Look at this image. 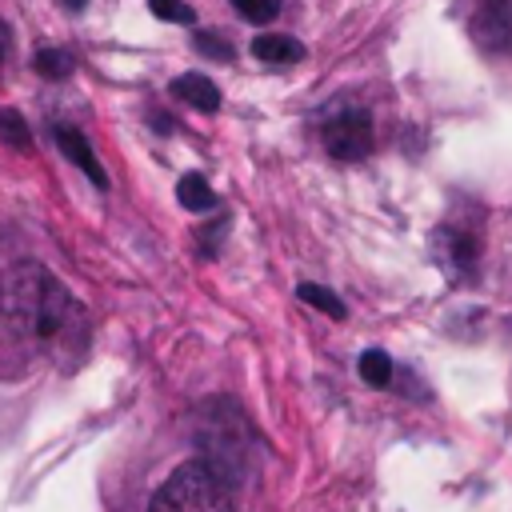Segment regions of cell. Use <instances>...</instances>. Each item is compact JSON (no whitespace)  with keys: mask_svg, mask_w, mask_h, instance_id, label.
<instances>
[{"mask_svg":"<svg viewBox=\"0 0 512 512\" xmlns=\"http://www.w3.org/2000/svg\"><path fill=\"white\" fill-rule=\"evenodd\" d=\"M0 304H4V316L12 324L32 328L44 340L56 336L76 312V300L68 296V288L52 272H44L40 264H20L8 276V284L0 292Z\"/></svg>","mask_w":512,"mask_h":512,"instance_id":"obj_1","label":"cell"},{"mask_svg":"<svg viewBox=\"0 0 512 512\" xmlns=\"http://www.w3.org/2000/svg\"><path fill=\"white\" fill-rule=\"evenodd\" d=\"M148 512H236V488L196 456L152 492Z\"/></svg>","mask_w":512,"mask_h":512,"instance_id":"obj_2","label":"cell"},{"mask_svg":"<svg viewBox=\"0 0 512 512\" xmlns=\"http://www.w3.org/2000/svg\"><path fill=\"white\" fill-rule=\"evenodd\" d=\"M324 148H328L332 160H348V164L368 156L372 152V120H368V112L348 108L336 120H328L324 124Z\"/></svg>","mask_w":512,"mask_h":512,"instance_id":"obj_3","label":"cell"},{"mask_svg":"<svg viewBox=\"0 0 512 512\" xmlns=\"http://www.w3.org/2000/svg\"><path fill=\"white\" fill-rule=\"evenodd\" d=\"M468 32L488 52L512 48V4L508 0H472L468 8Z\"/></svg>","mask_w":512,"mask_h":512,"instance_id":"obj_4","label":"cell"},{"mask_svg":"<svg viewBox=\"0 0 512 512\" xmlns=\"http://www.w3.org/2000/svg\"><path fill=\"white\" fill-rule=\"evenodd\" d=\"M56 148H60L64 160H72L96 188H108V172H104V164L96 160V152H92V144H88V136H84L80 128H56Z\"/></svg>","mask_w":512,"mask_h":512,"instance_id":"obj_5","label":"cell"},{"mask_svg":"<svg viewBox=\"0 0 512 512\" xmlns=\"http://www.w3.org/2000/svg\"><path fill=\"white\" fill-rule=\"evenodd\" d=\"M168 92H172L176 100H184L188 108H196V112H216V108H220V88H216L208 76H200V72L176 76V80L168 84Z\"/></svg>","mask_w":512,"mask_h":512,"instance_id":"obj_6","label":"cell"},{"mask_svg":"<svg viewBox=\"0 0 512 512\" xmlns=\"http://www.w3.org/2000/svg\"><path fill=\"white\" fill-rule=\"evenodd\" d=\"M252 56L264 64H296L304 60V44L296 36H280V32H260L252 40Z\"/></svg>","mask_w":512,"mask_h":512,"instance_id":"obj_7","label":"cell"},{"mask_svg":"<svg viewBox=\"0 0 512 512\" xmlns=\"http://www.w3.org/2000/svg\"><path fill=\"white\" fill-rule=\"evenodd\" d=\"M176 200H180L188 212H208V208L216 204V192L208 188V180H204L200 172H184V176L176 180Z\"/></svg>","mask_w":512,"mask_h":512,"instance_id":"obj_8","label":"cell"},{"mask_svg":"<svg viewBox=\"0 0 512 512\" xmlns=\"http://www.w3.org/2000/svg\"><path fill=\"white\" fill-rule=\"evenodd\" d=\"M356 372H360V380H364L368 388H388V384H392V372H396V364H392V356H388V352H380V348H368V352H360V360H356Z\"/></svg>","mask_w":512,"mask_h":512,"instance_id":"obj_9","label":"cell"},{"mask_svg":"<svg viewBox=\"0 0 512 512\" xmlns=\"http://www.w3.org/2000/svg\"><path fill=\"white\" fill-rule=\"evenodd\" d=\"M296 296L304 300V304H312V308H320L324 316H336V320H344L348 316V308H344V300L332 292V288H324V284H312V280H300L296 284Z\"/></svg>","mask_w":512,"mask_h":512,"instance_id":"obj_10","label":"cell"},{"mask_svg":"<svg viewBox=\"0 0 512 512\" xmlns=\"http://www.w3.org/2000/svg\"><path fill=\"white\" fill-rule=\"evenodd\" d=\"M32 64H36V72L48 76V80H64V76H72V56H68L64 48H40V52L32 56Z\"/></svg>","mask_w":512,"mask_h":512,"instance_id":"obj_11","label":"cell"},{"mask_svg":"<svg viewBox=\"0 0 512 512\" xmlns=\"http://www.w3.org/2000/svg\"><path fill=\"white\" fill-rule=\"evenodd\" d=\"M0 140L12 148H32V132L16 108H0Z\"/></svg>","mask_w":512,"mask_h":512,"instance_id":"obj_12","label":"cell"},{"mask_svg":"<svg viewBox=\"0 0 512 512\" xmlns=\"http://www.w3.org/2000/svg\"><path fill=\"white\" fill-rule=\"evenodd\" d=\"M192 48H196L200 56H208V60H220V64H228V60L236 56V48H232L220 32H196V36H192Z\"/></svg>","mask_w":512,"mask_h":512,"instance_id":"obj_13","label":"cell"},{"mask_svg":"<svg viewBox=\"0 0 512 512\" xmlns=\"http://www.w3.org/2000/svg\"><path fill=\"white\" fill-rule=\"evenodd\" d=\"M232 8L248 20V24H268L280 16V0H232Z\"/></svg>","mask_w":512,"mask_h":512,"instance_id":"obj_14","label":"cell"},{"mask_svg":"<svg viewBox=\"0 0 512 512\" xmlns=\"http://www.w3.org/2000/svg\"><path fill=\"white\" fill-rule=\"evenodd\" d=\"M152 16L168 20V24H196V12L184 4V0H148Z\"/></svg>","mask_w":512,"mask_h":512,"instance_id":"obj_15","label":"cell"},{"mask_svg":"<svg viewBox=\"0 0 512 512\" xmlns=\"http://www.w3.org/2000/svg\"><path fill=\"white\" fill-rule=\"evenodd\" d=\"M60 4H64V8H68V12H80V8H84V4H88V0H60Z\"/></svg>","mask_w":512,"mask_h":512,"instance_id":"obj_16","label":"cell"},{"mask_svg":"<svg viewBox=\"0 0 512 512\" xmlns=\"http://www.w3.org/2000/svg\"><path fill=\"white\" fill-rule=\"evenodd\" d=\"M8 52V28H4V20H0V56Z\"/></svg>","mask_w":512,"mask_h":512,"instance_id":"obj_17","label":"cell"}]
</instances>
